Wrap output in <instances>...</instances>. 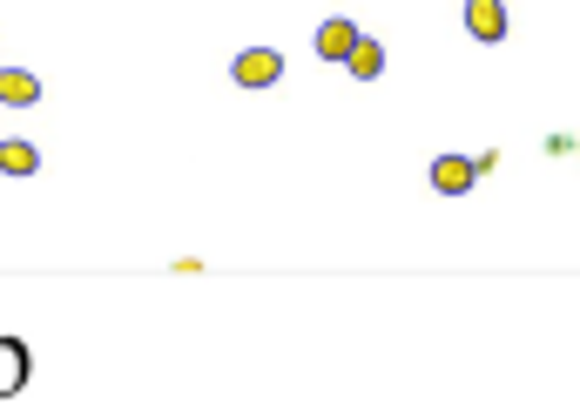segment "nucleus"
Segmentation results:
<instances>
[{"instance_id":"39448f33","label":"nucleus","mask_w":580,"mask_h":418,"mask_svg":"<svg viewBox=\"0 0 580 418\" xmlns=\"http://www.w3.org/2000/svg\"><path fill=\"white\" fill-rule=\"evenodd\" d=\"M0 101H8V108H34V101H42V82H34L27 68H0Z\"/></svg>"},{"instance_id":"423d86ee","label":"nucleus","mask_w":580,"mask_h":418,"mask_svg":"<svg viewBox=\"0 0 580 418\" xmlns=\"http://www.w3.org/2000/svg\"><path fill=\"white\" fill-rule=\"evenodd\" d=\"M352 48H358V27L344 21V14L318 27V55H324V61H344V55H352Z\"/></svg>"},{"instance_id":"20e7f679","label":"nucleus","mask_w":580,"mask_h":418,"mask_svg":"<svg viewBox=\"0 0 580 418\" xmlns=\"http://www.w3.org/2000/svg\"><path fill=\"white\" fill-rule=\"evenodd\" d=\"M27 385V345L21 337H0V398Z\"/></svg>"},{"instance_id":"6e6552de","label":"nucleus","mask_w":580,"mask_h":418,"mask_svg":"<svg viewBox=\"0 0 580 418\" xmlns=\"http://www.w3.org/2000/svg\"><path fill=\"white\" fill-rule=\"evenodd\" d=\"M344 68H352L358 82H378V74H384V48H378V41H365V34H358V48L344 55Z\"/></svg>"},{"instance_id":"0eeeda50","label":"nucleus","mask_w":580,"mask_h":418,"mask_svg":"<svg viewBox=\"0 0 580 418\" xmlns=\"http://www.w3.org/2000/svg\"><path fill=\"white\" fill-rule=\"evenodd\" d=\"M34 169H42V148L34 142H21V135L0 142V176H34Z\"/></svg>"},{"instance_id":"f03ea898","label":"nucleus","mask_w":580,"mask_h":418,"mask_svg":"<svg viewBox=\"0 0 580 418\" xmlns=\"http://www.w3.org/2000/svg\"><path fill=\"white\" fill-rule=\"evenodd\" d=\"M466 34L473 41H507V0H466Z\"/></svg>"},{"instance_id":"f257e3e1","label":"nucleus","mask_w":580,"mask_h":418,"mask_svg":"<svg viewBox=\"0 0 580 418\" xmlns=\"http://www.w3.org/2000/svg\"><path fill=\"white\" fill-rule=\"evenodd\" d=\"M229 74H237V88H270L284 74V55L277 48H244L237 61H229Z\"/></svg>"},{"instance_id":"7ed1b4c3","label":"nucleus","mask_w":580,"mask_h":418,"mask_svg":"<svg viewBox=\"0 0 580 418\" xmlns=\"http://www.w3.org/2000/svg\"><path fill=\"white\" fill-rule=\"evenodd\" d=\"M473 182H480V163H466V156H439L433 163V189H439V196H466Z\"/></svg>"}]
</instances>
